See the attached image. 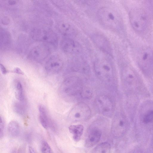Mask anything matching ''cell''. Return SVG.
<instances>
[{
  "label": "cell",
  "mask_w": 153,
  "mask_h": 153,
  "mask_svg": "<svg viewBox=\"0 0 153 153\" xmlns=\"http://www.w3.org/2000/svg\"><path fill=\"white\" fill-rule=\"evenodd\" d=\"M50 53V50L48 46L45 45H39L31 49L30 55L34 59L40 61L45 59Z\"/></svg>",
  "instance_id": "obj_12"
},
{
  "label": "cell",
  "mask_w": 153,
  "mask_h": 153,
  "mask_svg": "<svg viewBox=\"0 0 153 153\" xmlns=\"http://www.w3.org/2000/svg\"><path fill=\"white\" fill-rule=\"evenodd\" d=\"M97 16L100 23L106 28L114 31L119 29L120 21L115 10L108 7H102L98 11Z\"/></svg>",
  "instance_id": "obj_1"
},
{
  "label": "cell",
  "mask_w": 153,
  "mask_h": 153,
  "mask_svg": "<svg viewBox=\"0 0 153 153\" xmlns=\"http://www.w3.org/2000/svg\"><path fill=\"white\" fill-rule=\"evenodd\" d=\"M63 65L62 60L58 56L54 55L51 56L47 61L46 67L50 71L55 72L59 70Z\"/></svg>",
  "instance_id": "obj_15"
},
{
  "label": "cell",
  "mask_w": 153,
  "mask_h": 153,
  "mask_svg": "<svg viewBox=\"0 0 153 153\" xmlns=\"http://www.w3.org/2000/svg\"><path fill=\"white\" fill-rule=\"evenodd\" d=\"M0 69L2 73L4 75L5 74L7 73V71L4 67V66L1 64L0 65Z\"/></svg>",
  "instance_id": "obj_29"
},
{
  "label": "cell",
  "mask_w": 153,
  "mask_h": 153,
  "mask_svg": "<svg viewBox=\"0 0 153 153\" xmlns=\"http://www.w3.org/2000/svg\"><path fill=\"white\" fill-rule=\"evenodd\" d=\"M29 153H36L34 150L31 147H30L29 148Z\"/></svg>",
  "instance_id": "obj_31"
},
{
  "label": "cell",
  "mask_w": 153,
  "mask_h": 153,
  "mask_svg": "<svg viewBox=\"0 0 153 153\" xmlns=\"http://www.w3.org/2000/svg\"><path fill=\"white\" fill-rule=\"evenodd\" d=\"M121 78L125 86L131 91H139L141 87L139 77L132 71L124 70L122 72Z\"/></svg>",
  "instance_id": "obj_7"
},
{
  "label": "cell",
  "mask_w": 153,
  "mask_h": 153,
  "mask_svg": "<svg viewBox=\"0 0 153 153\" xmlns=\"http://www.w3.org/2000/svg\"><path fill=\"white\" fill-rule=\"evenodd\" d=\"M4 121L0 117V136L1 138L4 135Z\"/></svg>",
  "instance_id": "obj_26"
},
{
  "label": "cell",
  "mask_w": 153,
  "mask_h": 153,
  "mask_svg": "<svg viewBox=\"0 0 153 153\" xmlns=\"http://www.w3.org/2000/svg\"><path fill=\"white\" fill-rule=\"evenodd\" d=\"M9 20L7 17H4L2 19V22L4 24H7L9 22Z\"/></svg>",
  "instance_id": "obj_30"
},
{
  "label": "cell",
  "mask_w": 153,
  "mask_h": 153,
  "mask_svg": "<svg viewBox=\"0 0 153 153\" xmlns=\"http://www.w3.org/2000/svg\"><path fill=\"white\" fill-rule=\"evenodd\" d=\"M129 17L131 25L135 31L141 33L146 29L149 18L147 13L144 10L140 8L133 9L130 11Z\"/></svg>",
  "instance_id": "obj_2"
},
{
  "label": "cell",
  "mask_w": 153,
  "mask_h": 153,
  "mask_svg": "<svg viewBox=\"0 0 153 153\" xmlns=\"http://www.w3.org/2000/svg\"><path fill=\"white\" fill-rule=\"evenodd\" d=\"M128 126L127 120L124 116L120 113L116 115L112 121L111 131L116 137L123 136L126 132Z\"/></svg>",
  "instance_id": "obj_8"
},
{
  "label": "cell",
  "mask_w": 153,
  "mask_h": 153,
  "mask_svg": "<svg viewBox=\"0 0 153 153\" xmlns=\"http://www.w3.org/2000/svg\"><path fill=\"white\" fill-rule=\"evenodd\" d=\"M14 72L16 73L23 75L24 74V73L22 71V70L18 68H15L13 70Z\"/></svg>",
  "instance_id": "obj_28"
},
{
  "label": "cell",
  "mask_w": 153,
  "mask_h": 153,
  "mask_svg": "<svg viewBox=\"0 0 153 153\" xmlns=\"http://www.w3.org/2000/svg\"><path fill=\"white\" fill-rule=\"evenodd\" d=\"M16 3V1L14 0H10L8 1V3L10 4H15Z\"/></svg>",
  "instance_id": "obj_32"
},
{
  "label": "cell",
  "mask_w": 153,
  "mask_h": 153,
  "mask_svg": "<svg viewBox=\"0 0 153 153\" xmlns=\"http://www.w3.org/2000/svg\"><path fill=\"white\" fill-rule=\"evenodd\" d=\"M68 128L70 133L73 135L74 140L76 141H79L83 134V126L81 124L72 125L70 126Z\"/></svg>",
  "instance_id": "obj_17"
},
{
  "label": "cell",
  "mask_w": 153,
  "mask_h": 153,
  "mask_svg": "<svg viewBox=\"0 0 153 153\" xmlns=\"http://www.w3.org/2000/svg\"><path fill=\"white\" fill-rule=\"evenodd\" d=\"M41 151L42 153H51V147L49 144L46 141L42 142Z\"/></svg>",
  "instance_id": "obj_24"
},
{
  "label": "cell",
  "mask_w": 153,
  "mask_h": 153,
  "mask_svg": "<svg viewBox=\"0 0 153 153\" xmlns=\"http://www.w3.org/2000/svg\"><path fill=\"white\" fill-rule=\"evenodd\" d=\"M59 29L61 32L67 38H71L74 37L77 34L75 29L70 24L67 23H62L59 26Z\"/></svg>",
  "instance_id": "obj_16"
},
{
  "label": "cell",
  "mask_w": 153,
  "mask_h": 153,
  "mask_svg": "<svg viewBox=\"0 0 153 153\" xmlns=\"http://www.w3.org/2000/svg\"><path fill=\"white\" fill-rule=\"evenodd\" d=\"M32 38L34 40L55 45L57 42V35L50 30L41 29L34 30L31 33Z\"/></svg>",
  "instance_id": "obj_10"
},
{
  "label": "cell",
  "mask_w": 153,
  "mask_h": 153,
  "mask_svg": "<svg viewBox=\"0 0 153 153\" xmlns=\"http://www.w3.org/2000/svg\"><path fill=\"white\" fill-rule=\"evenodd\" d=\"M143 121L146 123L153 122V109H149L143 114Z\"/></svg>",
  "instance_id": "obj_22"
},
{
  "label": "cell",
  "mask_w": 153,
  "mask_h": 153,
  "mask_svg": "<svg viewBox=\"0 0 153 153\" xmlns=\"http://www.w3.org/2000/svg\"><path fill=\"white\" fill-rule=\"evenodd\" d=\"M138 62L144 73L151 74L153 72V51L149 48L143 49L140 52Z\"/></svg>",
  "instance_id": "obj_5"
},
{
  "label": "cell",
  "mask_w": 153,
  "mask_h": 153,
  "mask_svg": "<svg viewBox=\"0 0 153 153\" xmlns=\"http://www.w3.org/2000/svg\"><path fill=\"white\" fill-rule=\"evenodd\" d=\"M16 91L15 93L16 98L19 101H22L24 99L23 89L21 82H18L16 85Z\"/></svg>",
  "instance_id": "obj_21"
},
{
  "label": "cell",
  "mask_w": 153,
  "mask_h": 153,
  "mask_svg": "<svg viewBox=\"0 0 153 153\" xmlns=\"http://www.w3.org/2000/svg\"><path fill=\"white\" fill-rule=\"evenodd\" d=\"M14 109L15 111L19 114H22L24 112V108L19 103L15 104L14 106Z\"/></svg>",
  "instance_id": "obj_25"
},
{
  "label": "cell",
  "mask_w": 153,
  "mask_h": 153,
  "mask_svg": "<svg viewBox=\"0 0 153 153\" xmlns=\"http://www.w3.org/2000/svg\"><path fill=\"white\" fill-rule=\"evenodd\" d=\"M102 135L101 130L94 127L90 130L85 140V146L87 148L94 146L99 141Z\"/></svg>",
  "instance_id": "obj_14"
},
{
  "label": "cell",
  "mask_w": 153,
  "mask_h": 153,
  "mask_svg": "<svg viewBox=\"0 0 153 153\" xmlns=\"http://www.w3.org/2000/svg\"><path fill=\"white\" fill-rule=\"evenodd\" d=\"M91 38L95 44L100 49L108 53H111L112 50L110 44L103 35L95 33L92 36Z\"/></svg>",
  "instance_id": "obj_13"
},
{
  "label": "cell",
  "mask_w": 153,
  "mask_h": 153,
  "mask_svg": "<svg viewBox=\"0 0 153 153\" xmlns=\"http://www.w3.org/2000/svg\"><path fill=\"white\" fill-rule=\"evenodd\" d=\"M94 69L97 77L102 82L109 83L113 78V70L110 62L105 58L98 59L94 62Z\"/></svg>",
  "instance_id": "obj_3"
},
{
  "label": "cell",
  "mask_w": 153,
  "mask_h": 153,
  "mask_svg": "<svg viewBox=\"0 0 153 153\" xmlns=\"http://www.w3.org/2000/svg\"><path fill=\"white\" fill-rule=\"evenodd\" d=\"M1 45H4L8 43L10 40V35L9 33L5 31H1L0 34Z\"/></svg>",
  "instance_id": "obj_23"
},
{
  "label": "cell",
  "mask_w": 153,
  "mask_h": 153,
  "mask_svg": "<svg viewBox=\"0 0 153 153\" xmlns=\"http://www.w3.org/2000/svg\"><path fill=\"white\" fill-rule=\"evenodd\" d=\"M61 47L65 52L71 54H77L81 51L79 44L72 38H66L61 42Z\"/></svg>",
  "instance_id": "obj_11"
},
{
  "label": "cell",
  "mask_w": 153,
  "mask_h": 153,
  "mask_svg": "<svg viewBox=\"0 0 153 153\" xmlns=\"http://www.w3.org/2000/svg\"><path fill=\"white\" fill-rule=\"evenodd\" d=\"M91 115L89 107L86 104L81 102L76 104L72 109L69 117L73 121H80L89 119Z\"/></svg>",
  "instance_id": "obj_6"
},
{
  "label": "cell",
  "mask_w": 153,
  "mask_h": 153,
  "mask_svg": "<svg viewBox=\"0 0 153 153\" xmlns=\"http://www.w3.org/2000/svg\"><path fill=\"white\" fill-rule=\"evenodd\" d=\"M84 87L80 79L74 76L65 80L62 85V91L65 94L69 97L81 96Z\"/></svg>",
  "instance_id": "obj_4"
},
{
  "label": "cell",
  "mask_w": 153,
  "mask_h": 153,
  "mask_svg": "<svg viewBox=\"0 0 153 153\" xmlns=\"http://www.w3.org/2000/svg\"><path fill=\"white\" fill-rule=\"evenodd\" d=\"M95 103L97 110L101 114L108 117L112 115L113 104L108 96L105 95L99 96L95 100Z\"/></svg>",
  "instance_id": "obj_9"
},
{
  "label": "cell",
  "mask_w": 153,
  "mask_h": 153,
  "mask_svg": "<svg viewBox=\"0 0 153 153\" xmlns=\"http://www.w3.org/2000/svg\"><path fill=\"white\" fill-rule=\"evenodd\" d=\"M17 153H26L25 146L24 145L20 146L18 150Z\"/></svg>",
  "instance_id": "obj_27"
},
{
  "label": "cell",
  "mask_w": 153,
  "mask_h": 153,
  "mask_svg": "<svg viewBox=\"0 0 153 153\" xmlns=\"http://www.w3.org/2000/svg\"><path fill=\"white\" fill-rule=\"evenodd\" d=\"M39 119L42 126L45 129L48 128L50 126L46 111L39 113Z\"/></svg>",
  "instance_id": "obj_20"
},
{
  "label": "cell",
  "mask_w": 153,
  "mask_h": 153,
  "mask_svg": "<svg viewBox=\"0 0 153 153\" xmlns=\"http://www.w3.org/2000/svg\"><path fill=\"white\" fill-rule=\"evenodd\" d=\"M111 145L107 142H104L98 145L93 150L92 153H110Z\"/></svg>",
  "instance_id": "obj_19"
},
{
  "label": "cell",
  "mask_w": 153,
  "mask_h": 153,
  "mask_svg": "<svg viewBox=\"0 0 153 153\" xmlns=\"http://www.w3.org/2000/svg\"><path fill=\"white\" fill-rule=\"evenodd\" d=\"M7 129L9 134L12 137H17L19 134V125L15 121L10 122L8 124Z\"/></svg>",
  "instance_id": "obj_18"
}]
</instances>
